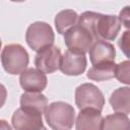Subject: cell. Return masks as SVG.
<instances>
[{
	"mask_svg": "<svg viewBox=\"0 0 130 130\" xmlns=\"http://www.w3.org/2000/svg\"><path fill=\"white\" fill-rule=\"evenodd\" d=\"M121 24L117 16L115 15H105L99 13L96 17L93 28L92 37L95 41H113L116 39L118 32L120 31Z\"/></svg>",
	"mask_w": 130,
	"mask_h": 130,
	"instance_id": "8992f818",
	"label": "cell"
},
{
	"mask_svg": "<svg viewBox=\"0 0 130 130\" xmlns=\"http://www.w3.org/2000/svg\"><path fill=\"white\" fill-rule=\"evenodd\" d=\"M86 68V57L84 54L66 51L61 57L60 70L70 76H77L84 72Z\"/></svg>",
	"mask_w": 130,
	"mask_h": 130,
	"instance_id": "9c48e42d",
	"label": "cell"
},
{
	"mask_svg": "<svg viewBox=\"0 0 130 130\" xmlns=\"http://www.w3.org/2000/svg\"><path fill=\"white\" fill-rule=\"evenodd\" d=\"M45 119L48 125L54 130H69L75 120L73 107L64 102H54L47 107Z\"/></svg>",
	"mask_w": 130,
	"mask_h": 130,
	"instance_id": "6da1fadb",
	"label": "cell"
},
{
	"mask_svg": "<svg viewBox=\"0 0 130 130\" xmlns=\"http://www.w3.org/2000/svg\"><path fill=\"white\" fill-rule=\"evenodd\" d=\"M20 106L45 114L48 107V100L41 92H24L20 96Z\"/></svg>",
	"mask_w": 130,
	"mask_h": 130,
	"instance_id": "5bb4252c",
	"label": "cell"
},
{
	"mask_svg": "<svg viewBox=\"0 0 130 130\" xmlns=\"http://www.w3.org/2000/svg\"><path fill=\"white\" fill-rule=\"evenodd\" d=\"M64 41L69 51L79 54H85L89 51L94 42L90 32L78 24H75L66 30Z\"/></svg>",
	"mask_w": 130,
	"mask_h": 130,
	"instance_id": "5b68a950",
	"label": "cell"
},
{
	"mask_svg": "<svg viewBox=\"0 0 130 130\" xmlns=\"http://www.w3.org/2000/svg\"><path fill=\"white\" fill-rule=\"evenodd\" d=\"M110 104L117 113L128 115L130 113V88L127 86L117 88L111 94Z\"/></svg>",
	"mask_w": 130,
	"mask_h": 130,
	"instance_id": "4fadbf2b",
	"label": "cell"
},
{
	"mask_svg": "<svg viewBox=\"0 0 130 130\" xmlns=\"http://www.w3.org/2000/svg\"><path fill=\"white\" fill-rule=\"evenodd\" d=\"M19 82L26 92H41L47 86L45 73L35 68H27L20 73Z\"/></svg>",
	"mask_w": 130,
	"mask_h": 130,
	"instance_id": "30bf717a",
	"label": "cell"
},
{
	"mask_svg": "<svg viewBox=\"0 0 130 130\" xmlns=\"http://www.w3.org/2000/svg\"><path fill=\"white\" fill-rule=\"evenodd\" d=\"M41 130H47V128H46V127H43V128H42Z\"/></svg>",
	"mask_w": 130,
	"mask_h": 130,
	"instance_id": "603a6c76",
	"label": "cell"
},
{
	"mask_svg": "<svg viewBox=\"0 0 130 130\" xmlns=\"http://www.w3.org/2000/svg\"><path fill=\"white\" fill-rule=\"evenodd\" d=\"M7 98V90L5 88V86L3 84L0 83V109L3 107V105L5 104Z\"/></svg>",
	"mask_w": 130,
	"mask_h": 130,
	"instance_id": "44dd1931",
	"label": "cell"
},
{
	"mask_svg": "<svg viewBox=\"0 0 130 130\" xmlns=\"http://www.w3.org/2000/svg\"><path fill=\"white\" fill-rule=\"evenodd\" d=\"M77 19H78L77 13L71 9H65L60 11L55 16V26L57 31L60 35L65 34L66 30H68L70 27L75 25Z\"/></svg>",
	"mask_w": 130,
	"mask_h": 130,
	"instance_id": "e0dca14e",
	"label": "cell"
},
{
	"mask_svg": "<svg viewBox=\"0 0 130 130\" xmlns=\"http://www.w3.org/2000/svg\"><path fill=\"white\" fill-rule=\"evenodd\" d=\"M11 122L16 130H41L44 127L41 113L22 107L14 112Z\"/></svg>",
	"mask_w": 130,
	"mask_h": 130,
	"instance_id": "52a82bcc",
	"label": "cell"
},
{
	"mask_svg": "<svg viewBox=\"0 0 130 130\" xmlns=\"http://www.w3.org/2000/svg\"><path fill=\"white\" fill-rule=\"evenodd\" d=\"M54 31L50 24L44 21H36L26 29L25 40L27 45L34 50L39 52L40 50L52 46L54 43Z\"/></svg>",
	"mask_w": 130,
	"mask_h": 130,
	"instance_id": "3957f363",
	"label": "cell"
},
{
	"mask_svg": "<svg viewBox=\"0 0 130 130\" xmlns=\"http://www.w3.org/2000/svg\"><path fill=\"white\" fill-rule=\"evenodd\" d=\"M119 46L121 50L125 53L126 56H128V49H129V31L126 30L123 36L119 40Z\"/></svg>",
	"mask_w": 130,
	"mask_h": 130,
	"instance_id": "d6986e66",
	"label": "cell"
},
{
	"mask_svg": "<svg viewBox=\"0 0 130 130\" xmlns=\"http://www.w3.org/2000/svg\"><path fill=\"white\" fill-rule=\"evenodd\" d=\"M115 62L92 65V67L87 71V77L95 81H104L111 79L115 75Z\"/></svg>",
	"mask_w": 130,
	"mask_h": 130,
	"instance_id": "2e32d148",
	"label": "cell"
},
{
	"mask_svg": "<svg viewBox=\"0 0 130 130\" xmlns=\"http://www.w3.org/2000/svg\"><path fill=\"white\" fill-rule=\"evenodd\" d=\"M120 23L122 22L125 27H129V6H126L123 10L120 12V16L118 17Z\"/></svg>",
	"mask_w": 130,
	"mask_h": 130,
	"instance_id": "ffe728a7",
	"label": "cell"
},
{
	"mask_svg": "<svg viewBox=\"0 0 130 130\" xmlns=\"http://www.w3.org/2000/svg\"><path fill=\"white\" fill-rule=\"evenodd\" d=\"M129 72H130V63L128 60H126V61H123V62L116 65L114 76L120 82L125 83V84H129L130 83Z\"/></svg>",
	"mask_w": 130,
	"mask_h": 130,
	"instance_id": "ac0fdd59",
	"label": "cell"
},
{
	"mask_svg": "<svg viewBox=\"0 0 130 130\" xmlns=\"http://www.w3.org/2000/svg\"><path fill=\"white\" fill-rule=\"evenodd\" d=\"M61 51L56 46H49L40 50L35 58V65L43 73H53L60 68Z\"/></svg>",
	"mask_w": 130,
	"mask_h": 130,
	"instance_id": "ba28073f",
	"label": "cell"
},
{
	"mask_svg": "<svg viewBox=\"0 0 130 130\" xmlns=\"http://www.w3.org/2000/svg\"><path fill=\"white\" fill-rule=\"evenodd\" d=\"M103 119L100 111L91 108L82 109L75 122L76 130H102Z\"/></svg>",
	"mask_w": 130,
	"mask_h": 130,
	"instance_id": "7c38bea8",
	"label": "cell"
},
{
	"mask_svg": "<svg viewBox=\"0 0 130 130\" xmlns=\"http://www.w3.org/2000/svg\"><path fill=\"white\" fill-rule=\"evenodd\" d=\"M1 44H2V43H1V40H0V49H1Z\"/></svg>",
	"mask_w": 130,
	"mask_h": 130,
	"instance_id": "cb8c5ba5",
	"label": "cell"
},
{
	"mask_svg": "<svg viewBox=\"0 0 130 130\" xmlns=\"http://www.w3.org/2000/svg\"><path fill=\"white\" fill-rule=\"evenodd\" d=\"M0 130H12L7 121L0 119Z\"/></svg>",
	"mask_w": 130,
	"mask_h": 130,
	"instance_id": "7402d4cb",
	"label": "cell"
},
{
	"mask_svg": "<svg viewBox=\"0 0 130 130\" xmlns=\"http://www.w3.org/2000/svg\"><path fill=\"white\" fill-rule=\"evenodd\" d=\"M115 47L106 41H95L89 49V58L92 65L115 62Z\"/></svg>",
	"mask_w": 130,
	"mask_h": 130,
	"instance_id": "8fae6325",
	"label": "cell"
},
{
	"mask_svg": "<svg viewBox=\"0 0 130 130\" xmlns=\"http://www.w3.org/2000/svg\"><path fill=\"white\" fill-rule=\"evenodd\" d=\"M75 103L80 110L91 108L101 112L105 105V98L94 84L83 83L75 90Z\"/></svg>",
	"mask_w": 130,
	"mask_h": 130,
	"instance_id": "277c9868",
	"label": "cell"
},
{
	"mask_svg": "<svg viewBox=\"0 0 130 130\" xmlns=\"http://www.w3.org/2000/svg\"><path fill=\"white\" fill-rule=\"evenodd\" d=\"M130 122L128 115L123 113H115L108 115L103 119L102 130H129Z\"/></svg>",
	"mask_w": 130,
	"mask_h": 130,
	"instance_id": "9a60e30c",
	"label": "cell"
},
{
	"mask_svg": "<svg viewBox=\"0 0 130 130\" xmlns=\"http://www.w3.org/2000/svg\"><path fill=\"white\" fill-rule=\"evenodd\" d=\"M29 58L26 50L19 44L6 45L1 53L3 68L9 74H19L26 69Z\"/></svg>",
	"mask_w": 130,
	"mask_h": 130,
	"instance_id": "7a4b0ae2",
	"label": "cell"
}]
</instances>
